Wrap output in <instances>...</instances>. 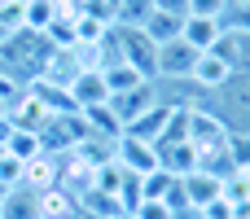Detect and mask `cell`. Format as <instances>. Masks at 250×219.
Listing matches in <instances>:
<instances>
[{
  "mask_svg": "<svg viewBox=\"0 0 250 219\" xmlns=\"http://www.w3.org/2000/svg\"><path fill=\"white\" fill-rule=\"evenodd\" d=\"M114 219H127V215H114Z\"/></svg>",
  "mask_w": 250,
  "mask_h": 219,
  "instance_id": "42",
  "label": "cell"
},
{
  "mask_svg": "<svg viewBox=\"0 0 250 219\" xmlns=\"http://www.w3.org/2000/svg\"><path fill=\"white\" fill-rule=\"evenodd\" d=\"M189 13L193 18H224L229 13V0H189Z\"/></svg>",
  "mask_w": 250,
  "mask_h": 219,
  "instance_id": "32",
  "label": "cell"
},
{
  "mask_svg": "<svg viewBox=\"0 0 250 219\" xmlns=\"http://www.w3.org/2000/svg\"><path fill=\"white\" fill-rule=\"evenodd\" d=\"M180 189H185V206H189V211H202L207 202L220 198V176H211V171H189V176H180Z\"/></svg>",
  "mask_w": 250,
  "mask_h": 219,
  "instance_id": "12",
  "label": "cell"
},
{
  "mask_svg": "<svg viewBox=\"0 0 250 219\" xmlns=\"http://www.w3.org/2000/svg\"><path fill=\"white\" fill-rule=\"evenodd\" d=\"M180 26H185V18H176V13H163V9H154L149 18H145V35L154 40V44H171V40H180Z\"/></svg>",
  "mask_w": 250,
  "mask_h": 219,
  "instance_id": "16",
  "label": "cell"
},
{
  "mask_svg": "<svg viewBox=\"0 0 250 219\" xmlns=\"http://www.w3.org/2000/svg\"><path fill=\"white\" fill-rule=\"evenodd\" d=\"M149 105H158L154 83H136V88H127V92H114V97H110V110L119 114V123H123V127H127V123H136Z\"/></svg>",
  "mask_w": 250,
  "mask_h": 219,
  "instance_id": "7",
  "label": "cell"
},
{
  "mask_svg": "<svg viewBox=\"0 0 250 219\" xmlns=\"http://www.w3.org/2000/svg\"><path fill=\"white\" fill-rule=\"evenodd\" d=\"M105 4H110V9H114V13H119V4H123V0H105Z\"/></svg>",
  "mask_w": 250,
  "mask_h": 219,
  "instance_id": "36",
  "label": "cell"
},
{
  "mask_svg": "<svg viewBox=\"0 0 250 219\" xmlns=\"http://www.w3.org/2000/svg\"><path fill=\"white\" fill-rule=\"evenodd\" d=\"M180 184V176H171V171H149V176H141V198H154V202H167V193Z\"/></svg>",
  "mask_w": 250,
  "mask_h": 219,
  "instance_id": "25",
  "label": "cell"
},
{
  "mask_svg": "<svg viewBox=\"0 0 250 219\" xmlns=\"http://www.w3.org/2000/svg\"><path fill=\"white\" fill-rule=\"evenodd\" d=\"M79 206H83V211H88L92 219H114V215H123V206H119V202H114L110 193H101L97 184H92V189H88V193L79 198Z\"/></svg>",
  "mask_w": 250,
  "mask_h": 219,
  "instance_id": "24",
  "label": "cell"
},
{
  "mask_svg": "<svg viewBox=\"0 0 250 219\" xmlns=\"http://www.w3.org/2000/svg\"><path fill=\"white\" fill-rule=\"evenodd\" d=\"M176 110H180V101H158V105H149V110H145L136 123H127L123 132H127V136H136V140H149V145H154V140H158V136L171 127Z\"/></svg>",
  "mask_w": 250,
  "mask_h": 219,
  "instance_id": "6",
  "label": "cell"
},
{
  "mask_svg": "<svg viewBox=\"0 0 250 219\" xmlns=\"http://www.w3.org/2000/svg\"><path fill=\"white\" fill-rule=\"evenodd\" d=\"M4 154H9V158H18V162H31L35 154H44V145H40V136H35V132H18V127H13V132L4 136Z\"/></svg>",
  "mask_w": 250,
  "mask_h": 219,
  "instance_id": "21",
  "label": "cell"
},
{
  "mask_svg": "<svg viewBox=\"0 0 250 219\" xmlns=\"http://www.w3.org/2000/svg\"><path fill=\"white\" fill-rule=\"evenodd\" d=\"M75 206H79V202H75L62 184H53V189H44V193H40V219H66Z\"/></svg>",
  "mask_w": 250,
  "mask_h": 219,
  "instance_id": "18",
  "label": "cell"
},
{
  "mask_svg": "<svg viewBox=\"0 0 250 219\" xmlns=\"http://www.w3.org/2000/svg\"><path fill=\"white\" fill-rule=\"evenodd\" d=\"M53 18H57V4L53 0H26V9H22V26L26 31H40V35L48 31Z\"/></svg>",
  "mask_w": 250,
  "mask_h": 219,
  "instance_id": "26",
  "label": "cell"
},
{
  "mask_svg": "<svg viewBox=\"0 0 250 219\" xmlns=\"http://www.w3.org/2000/svg\"><path fill=\"white\" fill-rule=\"evenodd\" d=\"M70 154H75L83 167L101 171V167H110V162H114V140H110V136H97V132H88V136H83V140H79Z\"/></svg>",
  "mask_w": 250,
  "mask_h": 219,
  "instance_id": "14",
  "label": "cell"
},
{
  "mask_svg": "<svg viewBox=\"0 0 250 219\" xmlns=\"http://www.w3.org/2000/svg\"><path fill=\"white\" fill-rule=\"evenodd\" d=\"M66 92H70L75 110H88V105H105L110 101V88H105V75L101 70H79Z\"/></svg>",
  "mask_w": 250,
  "mask_h": 219,
  "instance_id": "8",
  "label": "cell"
},
{
  "mask_svg": "<svg viewBox=\"0 0 250 219\" xmlns=\"http://www.w3.org/2000/svg\"><path fill=\"white\" fill-rule=\"evenodd\" d=\"M123 180H127V171H123L119 162H110V167H101V171H97V189H101V193H110L114 202H119V189H123Z\"/></svg>",
  "mask_w": 250,
  "mask_h": 219,
  "instance_id": "29",
  "label": "cell"
},
{
  "mask_svg": "<svg viewBox=\"0 0 250 219\" xmlns=\"http://www.w3.org/2000/svg\"><path fill=\"white\" fill-rule=\"evenodd\" d=\"M198 219H237V206H229L224 198H215V202H207L202 211H193Z\"/></svg>",
  "mask_w": 250,
  "mask_h": 219,
  "instance_id": "33",
  "label": "cell"
},
{
  "mask_svg": "<svg viewBox=\"0 0 250 219\" xmlns=\"http://www.w3.org/2000/svg\"><path fill=\"white\" fill-rule=\"evenodd\" d=\"M4 193H9V189H4V184H0V202H4Z\"/></svg>",
  "mask_w": 250,
  "mask_h": 219,
  "instance_id": "38",
  "label": "cell"
},
{
  "mask_svg": "<svg viewBox=\"0 0 250 219\" xmlns=\"http://www.w3.org/2000/svg\"><path fill=\"white\" fill-rule=\"evenodd\" d=\"M4 110H9V101H4V97H0V119H4Z\"/></svg>",
  "mask_w": 250,
  "mask_h": 219,
  "instance_id": "37",
  "label": "cell"
},
{
  "mask_svg": "<svg viewBox=\"0 0 250 219\" xmlns=\"http://www.w3.org/2000/svg\"><path fill=\"white\" fill-rule=\"evenodd\" d=\"M114 48H119V61H127L132 70H141L149 83H158V44L141 31V26H114Z\"/></svg>",
  "mask_w": 250,
  "mask_h": 219,
  "instance_id": "1",
  "label": "cell"
},
{
  "mask_svg": "<svg viewBox=\"0 0 250 219\" xmlns=\"http://www.w3.org/2000/svg\"><path fill=\"white\" fill-rule=\"evenodd\" d=\"M220 198L229 206H250V171H229L220 176Z\"/></svg>",
  "mask_w": 250,
  "mask_h": 219,
  "instance_id": "20",
  "label": "cell"
},
{
  "mask_svg": "<svg viewBox=\"0 0 250 219\" xmlns=\"http://www.w3.org/2000/svg\"><path fill=\"white\" fill-rule=\"evenodd\" d=\"M224 154H229V167H233V171H250V132L246 127H229Z\"/></svg>",
  "mask_w": 250,
  "mask_h": 219,
  "instance_id": "19",
  "label": "cell"
},
{
  "mask_svg": "<svg viewBox=\"0 0 250 219\" xmlns=\"http://www.w3.org/2000/svg\"><path fill=\"white\" fill-rule=\"evenodd\" d=\"M105 35H110V26H105V22H97V18H83V13L75 18V44H101Z\"/></svg>",
  "mask_w": 250,
  "mask_h": 219,
  "instance_id": "28",
  "label": "cell"
},
{
  "mask_svg": "<svg viewBox=\"0 0 250 219\" xmlns=\"http://www.w3.org/2000/svg\"><path fill=\"white\" fill-rule=\"evenodd\" d=\"M224 136H229V119H224L220 110H211V105H189V127H185V140H189L198 154L220 149V145H224Z\"/></svg>",
  "mask_w": 250,
  "mask_h": 219,
  "instance_id": "2",
  "label": "cell"
},
{
  "mask_svg": "<svg viewBox=\"0 0 250 219\" xmlns=\"http://www.w3.org/2000/svg\"><path fill=\"white\" fill-rule=\"evenodd\" d=\"M79 114H83L88 132H97V136H110V140L123 136V123H119V114L110 110V101H105V105H88V110H79Z\"/></svg>",
  "mask_w": 250,
  "mask_h": 219,
  "instance_id": "17",
  "label": "cell"
},
{
  "mask_svg": "<svg viewBox=\"0 0 250 219\" xmlns=\"http://www.w3.org/2000/svg\"><path fill=\"white\" fill-rule=\"evenodd\" d=\"M0 158H4V140H0Z\"/></svg>",
  "mask_w": 250,
  "mask_h": 219,
  "instance_id": "41",
  "label": "cell"
},
{
  "mask_svg": "<svg viewBox=\"0 0 250 219\" xmlns=\"http://www.w3.org/2000/svg\"><path fill=\"white\" fill-rule=\"evenodd\" d=\"M229 79H233V66H224L215 53H198V61H193V70H189V83H193V88H202V92H220Z\"/></svg>",
  "mask_w": 250,
  "mask_h": 219,
  "instance_id": "9",
  "label": "cell"
},
{
  "mask_svg": "<svg viewBox=\"0 0 250 219\" xmlns=\"http://www.w3.org/2000/svg\"><path fill=\"white\" fill-rule=\"evenodd\" d=\"M101 75H105V88H110V97H114V92H127V88H136V83H149V79H145L141 70H132L127 61H114V66H105Z\"/></svg>",
  "mask_w": 250,
  "mask_h": 219,
  "instance_id": "23",
  "label": "cell"
},
{
  "mask_svg": "<svg viewBox=\"0 0 250 219\" xmlns=\"http://www.w3.org/2000/svg\"><path fill=\"white\" fill-rule=\"evenodd\" d=\"M149 13H154V0H123L114 13V26H145Z\"/></svg>",
  "mask_w": 250,
  "mask_h": 219,
  "instance_id": "27",
  "label": "cell"
},
{
  "mask_svg": "<svg viewBox=\"0 0 250 219\" xmlns=\"http://www.w3.org/2000/svg\"><path fill=\"white\" fill-rule=\"evenodd\" d=\"M0 219H40V193L26 189V184L9 189L4 202H0Z\"/></svg>",
  "mask_w": 250,
  "mask_h": 219,
  "instance_id": "15",
  "label": "cell"
},
{
  "mask_svg": "<svg viewBox=\"0 0 250 219\" xmlns=\"http://www.w3.org/2000/svg\"><path fill=\"white\" fill-rule=\"evenodd\" d=\"M154 9H163V13H176V18H189V0H154Z\"/></svg>",
  "mask_w": 250,
  "mask_h": 219,
  "instance_id": "34",
  "label": "cell"
},
{
  "mask_svg": "<svg viewBox=\"0 0 250 219\" xmlns=\"http://www.w3.org/2000/svg\"><path fill=\"white\" fill-rule=\"evenodd\" d=\"M114 162L123 167V171H132V176H149V171H158V149L149 145V140H136V136H119L114 140Z\"/></svg>",
  "mask_w": 250,
  "mask_h": 219,
  "instance_id": "4",
  "label": "cell"
},
{
  "mask_svg": "<svg viewBox=\"0 0 250 219\" xmlns=\"http://www.w3.org/2000/svg\"><path fill=\"white\" fill-rule=\"evenodd\" d=\"M193 61H198V48H189L185 40L158 44V83H176V79H185V83H189Z\"/></svg>",
  "mask_w": 250,
  "mask_h": 219,
  "instance_id": "5",
  "label": "cell"
},
{
  "mask_svg": "<svg viewBox=\"0 0 250 219\" xmlns=\"http://www.w3.org/2000/svg\"><path fill=\"white\" fill-rule=\"evenodd\" d=\"M66 219H92V215H88L83 206H75V211H70V215H66Z\"/></svg>",
  "mask_w": 250,
  "mask_h": 219,
  "instance_id": "35",
  "label": "cell"
},
{
  "mask_svg": "<svg viewBox=\"0 0 250 219\" xmlns=\"http://www.w3.org/2000/svg\"><path fill=\"white\" fill-rule=\"evenodd\" d=\"M176 219H198V215H176Z\"/></svg>",
  "mask_w": 250,
  "mask_h": 219,
  "instance_id": "40",
  "label": "cell"
},
{
  "mask_svg": "<svg viewBox=\"0 0 250 219\" xmlns=\"http://www.w3.org/2000/svg\"><path fill=\"white\" fill-rule=\"evenodd\" d=\"M4 119H9V127H18V132H44V123L53 119V110L35 97V88H22L13 101H9V110H4Z\"/></svg>",
  "mask_w": 250,
  "mask_h": 219,
  "instance_id": "3",
  "label": "cell"
},
{
  "mask_svg": "<svg viewBox=\"0 0 250 219\" xmlns=\"http://www.w3.org/2000/svg\"><path fill=\"white\" fill-rule=\"evenodd\" d=\"M132 219H176L167 202H154V198H141V206L132 211Z\"/></svg>",
  "mask_w": 250,
  "mask_h": 219,
  "instance_id": "31",
  "label": "cell"
},
{
  "mask_svg": "<svg viewBox=\"0 0 250 219\" xmlns=\"http://www.w3.org/2000/svg\"><path fill=\"white\" fill-rule=\"evenodd\" d=\"M0 70H4V75H9V66H4V57H0Z\"/></svg>",
  "mask_w": 250,
  "mask_h": 219,
  "instance_id": "39",
  "label": "cell"
},
{
  "mask_svg": "<svg viewBox=\"0 0 250 219\" xmlns=\"http://www.w3.org/2000/svg\"><path fill=\"white\" fill-rule=\"evenodd\" d=\"M242 35H246L242 26H224V35H220V40H215V48H211V53H215L224 66H233V70L242 66Z\"/></svg>",
  "mask_w": 250,
  "mask_h": 219,
  "instance_id": "22",
  "label": "cell"
},
{
  "mask_svg": "<svg viewBox=\"0 0 250 219\" xmlns=\"http://www.w3.org/2000/svg\"><path fill=\"white\" fill-rule=\"evenodd\" d=\"M22 176H26V162H18V158L4 154V158H0V184H4V189H18Z\"/></svg>",
  "mask_w": 250,
  "mask_h": 219,
  "instance_id": "30",
  "label": "cell"
},
{
  "mask_svg": "<svg viewBox=\"0 0 250 219\" xmlns=\"http://www.w3.org/2000/svg\"><path fill=\"white\" fill-rule=\"evenodd\" d=\"M154 149H158V167H163V171H171V176L198 171V149H193L189 140H158Z\"/></svg>",
  "mask_w": 250,
  "mask_h": 219,
  "instance_id": "10",
  "label": "cell"
},
{
  "mask_svg": "<svg viewBox=\"0 0 250 219\" xmlns=\"http://www.w3.org/2000/svg\"><path fill=\"white\" fill-rule=\"evenodd\" d=\"M224 35V22L220 18H185V26H180V40L189 44V48H198V53H211L215 48V40Z\"/></svg>",
  "mask_w": 250,
  "mask_h": 219,
  "instance_id": "11",
  "label": "cell"
},
{
  "mask_svg": "<svg viewBox=\"0 0 250 219\" xmlns=\"http://www.w3.org/2000/svg\"><path fill=\"white\" fill-rule=\"evenodd\" d=\"M57 180H62V154H35V158L26 162V176H22L26 189L44 193V189H53Z\"/></svg>",
  "mask_w": 250,
  "mask_h": 219,
  "instance_id": "13",
  "label": "cell"
}]
</instances>
